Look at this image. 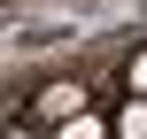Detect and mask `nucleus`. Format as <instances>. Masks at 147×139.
I'll use <instances>...</instances> for the list:
<instances>
[{
  "mask_svg": "<svg viewBox=\"0 0 147 139\" xmlns=\"http://www.w3.org/2000/svg\"><path fill=\"white\" fill-rule=\"evenodd\" d=\"M39 108H47V116H62V124H70V116H85V101H78V85H54V93H47Z\"/></svg>",
  "mask_w": 147,
  "mask_h": 139,
  "instance_id": "f257e3e1",
  "label": "nucleus"
},
{
  "mask_svg": "<svg viewBox=\"0 0 147 139\" xmlns=\"http://www.w3.org/2000/svg\"><path fill=\"white\" fill-rule=\"evenodd\" d=\"M116 132H124V139H147V101H132V108H124V124H116Z\"/></svg>",
  "mask_w": 147,
  "mask_h": 139,
  "instance_id": "f03ea898",
  "label": "nucleus"
},
{
  "mask_svg": "<svg viewBox=\"0 0 147 139\" xmlns=\"http://www.w3.org/2000/svg\"><path fill=\"white\" fill-rule=\"evenodd\" d=\"M62 139H101V124H93V116H70V124H62Z\"/></svg>",
  "mask_w": 147,
  "mask_h": 139,
  "instance_id": "7ed1b4c3",
  "label": "nucleus"
},
{
  "mask_svg": "<svg viewBox=\"0 0 147 139\" xmlns=\"http://www.w3.org/2000/svg\"><path fill=\"white\" fill-rule=\"evenodd\" d=\"M132 85H140V101H147V54H140V62H132Z\"/></svg>",
  "mask_w": 147,
  "mask_h": 139,
  "instance_id": "20e7f679",
  "label": "nucleus"
}]
</instances>
